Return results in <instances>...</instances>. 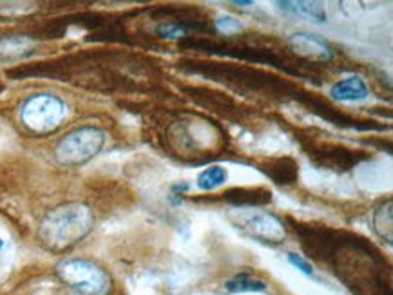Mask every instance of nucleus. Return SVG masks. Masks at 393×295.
I'll return each mask as SVG.
<instances>
[{"instance_id":"nucleus-21","label":"nucleus","mask_w":393,"mask_h":295,"mask_svg":"<svg viewBox=\"0 0 393 295\" xmlns=\"http://www.w3.org/2000/svg\"><path fill=\"white\" fill-rule=\"evenodd\" d=\"M288 261H290L292 264H294L295 268L299 270V272H303L306 278H316V272H313L312 264L309 263V261L304 259V257H301L299 254H294V252H288Z\"/></svg>"},{"instance_id":"nucleus-16","label":"nucleus","mask_w":393,"mask_h":295,"mask_svg":"<svg viewBox=\"0 0 393 295\" xmlns=\"http://www.w3.org/2000/svg\"><path fill=\"white\" fill-rule=\"evenodd\" d=\"M373 228L383 239L392 245L393 239V212H392V199H388L386 203L377 209L376 215H373Z\"/></svg>"},{"instance_id":"nucleus-9","label":"nucleus","mask_w":393,"mask_h":295,"mask_svg":"<svg viewBox=\"0 0 393 295\" xmlns=\"http://www.w3.org/2000/svg\"><path fill=\"white\" fill-rule=\"evenodd\" d=\"M237 228L249 234L258 241L268 243V245H281L286 239V227L281 218L265 211H242L237 220H232Z\"/></svg>"},{"instance_id":"nucleus-24","label":"nucleus","mask_w":393,"mask_h":295,"mask_svg":"<svg viewBox=\"0 0 393 295\" xmlns=\"http://www.w3.org/2000/svg\"><path fill=\"white\" fill-rule=\"evenodd\" d=\"M4 246H6V243H4V239H2V237H0V252L4 250Z\"/></svg>"},{"instance_id":"nucleus-22","label":"nucleus","mask_w":393,"mask_h":295,"mask_svg":"<svg viewBox=\"0 0 393 295\" xmlns=\"http://www.w3.org/2000/svg\"><path fill=\"white\" fill-rule=\"evenodd\" d=\"M27 44L26 38H17V36H11V38H6V40L0 42V50L2 53H17V51H22L24 45Z\"/></svg>"},{"instance_id":"nucleus-15","label":"nucleus","mask_w":393,"mask_h":295,"mask_svg":"<svg viewBox=\"0 0 393 295\" xmlns=\"http://www.w3.org/2000/svg\"><path fill=\"white\" fill-rule=\"evenodd\" d=\"M277 6L294 15H301V17L304 18H310L313 22H327V11H325L322 6L318 4V2H277Z\"/></svg>"},{"instance_id":"nucleus-10","label":"nucleus","mask_w":393,"mask_h":295,"mask_svg":"<svg viewBox=\"0 0 393 295\" xmlns=\"http://www.w3.org/2000/svg\"><path fill=\"white\" fill-rule=\"evenodd\" d=\"M290 45L292 51L297 53V60L304 63L328 62L334 56L330 45L322 38H319L318 35H309V33L294 35L290 38Z\"/></svg>"},{"instance_id":"nucleus-20","label":"nucleus","mask_w":393,"mask_h":295,"mask_svg":"<svg viewBox=\"0 0 393 295\" xmlns=\"http://www.w3.org/2000/svg\"><path fill=\"white\" fill-rule=\"evenodd\" d=\"M216 29H218L219 33H225V35H234V33L242 31L243 26L237 22L236 18L221 17L216 20Z\"/></svg>"},{"instance_id":"nucleus-6","label":"nucleus","mask_w":393,"mask_h":295,"mask_svg":"<svg viewBox=\"0 0 393 295\" xmlns=\"http://www.w3.org/2000/svg\"><path fill=\"white\" fill-rule=\"evenodd\" d=\"M67 114V105L62 98L54 94H35L27 98L20 111L22 123L36 135H47L59 129Z\"/></svg>"},{"instance_id":"nucleus-19","label":"nucleus","mask_w":393,"mask_h":295,"mask_svg":"<svg viewBox=\"0 0 393 295\" xmlns=\"http://www.w3.org/2000/svg\"><path fill=\"white\" fill-rule=\"evenodd\" d=\"M187 29L178 20H175V18L167 20V22H161L156 27V35L160 38H169V40H172V38H187Z\"/></svg>"},{"instance_id":"nucleus-13","label":"nucleus","mask_w":393,"mask_h":295,"mask_svg":"<svg viewBox=\"0 0 393 295\" xmlns=\"http://www.w3.org/2000/svg\"><path fill=\"white\" fill-rule=\"evenodd\" d=\"M187 93H191V98L196 103H200V105H203L207 109H212L216 112H221V114L239 112V107L234 103L232 98H228V96H225L221 93H216V91L193 87V89H187Z\"/></svg>"},{"instance_id":"nucleus-2","label":"nucleus","mask_w":393,"mask_h":295,"mask_svg":"<svg viewBox=\"0 0 393 295\" xmlns=\"http://www.w3.org/2000/svg\"><path fill=\"white\" fill-rule=\"evenodd\" d=\"M181 69L194 75L207 76L210 80L225 84L228 87L246 93H260L265 96H281V98L301 100L304 93L295 89V85L281 80L279 76L268 75L254 68H243V66H228V63L200 62V60H185L179 63Z\"/></svg>"},{"instance_id":"nucleus-7","label":"nucleus","mask_w":393,"mask_h":295,"mask_svg":"<svg viewBox=\"0 0 393 295\" xmlns=\"http://www.w3.org/2000/svg\"><path fill=\"white\" fill-rule=\"evenodd\" d=\"M304 152L309 154L310 160L319 167V169L334 170V172H346L353 167L359 165L361 161L368 160L370 154L362 151H353V149L343 147L339 144H330V142H321L316 138H299Z\"/></svg>"},{"instance_id":"nucleus-12","label":"nucleus","mask_w":393,"mask_h":295,"mask_svg":"<svg viewBox=\"0 0 393 295\" xmlns=\"http://www.w3.org/2000/svg\"><path fill=\"white\" fill-rule=\"evenodd\" d=\"M261 170L277 185H292L299 178V167L294 158L283 156L265 161Z\"/></svg>"},{"instance_id":"nucleus-8","label":"nucleus","mask_w":393,"mask_h":295,"mask_svg":"<svg viewBox=\"0 0 393 295\" xmlns=\"http://www.w3.org/2000/svg\"><path fill=\"white\" fill-rule=\"evenodd\" d=\"M105 145V133L98 127H80L57 145V160L62 165H80L94 158Z\"/></svg>"},{"instance_id":"nucleus-23","label":"nucleus","mask_w":393,"mask_h":295,"mask_svg":"<svg viewBox=\"0 0 393 295\" xmlns=\"http://www.w3.org/2000/svg\"><path fill=\"white\" fill-rule=\"evenodd\" d=\"M232 4L234 6H254V2H252V0H246V2L245 0H234Z\"/></svg>"},{"instance_id":"nucleus-11","label":"nucleus","mask_w":393,"mask_h":295,"mask_svg":"<svg viewBox=\"0 0 393 295\" xmlns=\"http://www.w3.org/2000/svg\"><path fill=\"white\" fill-rule=\"evenodd\" d=\"M221 196L234 206H265L272 202V192L263 187H234Z\"/></svg>"},{"instance_id":"nucleus-1","label":"nucleus","mask_w":393,"mask_h":295,"mask_svg":"<svg viewBox=\"0 0 393 295\" xmlns=\"http://www.w3.org/2000/svg\"><path fill=\"white\" fill-rule=\"evenodd\" d=\"M294 230L306 255L330 263L353 295H392L390 264L364 237L313 223H297Z\"/></svg>"},{"instance_id":"nucleus-3","label":"nucleus","mask_w":393,"mask_h":295,"mask_svg":"<svg viewBox=\"0 0 393 295\" xmlns=\"http://www.w3.org/2000/svg\"><path fill=\"white\" fill-rule=\"evenodd\" d=\"M94 218L84 203H64L42 220L38 236L51 252H64L80 243L93 228Z\"/></svg>"},{"instance_id":"nucleus-17","label":"nucleus","mask_w":393,"mask_h":295,"mask_svg":"<svg viewBox=\"0 0 393 295\" xmlns=\"http://www.w3.org/2000/svg\"><path fill=\"white\" fill-rule=\"evenodd\" d=\"M225 290L228 294H245V292H254L255 294V292L267 290V282H263L261 279L252 278L249 273H239V275L225 282Z\"/></svg>"},{"instance_id":"nucleus-18","label":"nucleus","mask_w":393,"mask_h":295,"mask_svg":"<svg viewBox=\"0 0 393 295\" xmlns=\"http://www.w3.org/2000/svg\"><path fill=\"white\" fill-rule=\"evenodd\" d=\"M227 179L228 172L225 167L210 165L198 176V188H200V190H205V192H210V190L221 187Z\"/></svg>"},{"instance_id":"nucleus-5","label":"nucleus","mask_w":393,"mask_h":295,"mask_svg":"<svg viewBox=\"0 0 393 295\" xmlns=\"http://www.w3.org/2000/svg\"><path fill=\"white\" fill-rule=\"evenodd\" d=\"M57 275L82 295H109L112 292V278L94 261L66 259L57 266Z\"/></svg>"},{"instance_id":"nucleus-4","label":"nucleus","mask_w":393,"mask_h":295,"mask_svg":"<svg viewBox=\"0 0 393 295\" xmlns=\"http://www.w3.org/2000/svg\"><path fill=\"white\" fill-rule=\"evenodd\" d=\"M179 47H191V50L203 51V53L216 54V56H228V59L245 60L252 63H263V66H272V68L283 69L288 75L294 76H309L306 69L309 63L294 60L290 56L279 54L267 47H258V45H246V44H225V42L207 40V38H184L179 42Z\"/></svg>"},{"instance_id":"nucleus-14","label":"nucleus","mask_w":393,"mask_h":295,"mask_svg":"<svg viewBox=\"0 0 393 295\" xmlns=\"http://www.w3.org/2000/svg\"><path fill=\"white\" fill-rule=\"evenodd\" d=\"M370 91H368L366 82L359 76H348L344 80L335 82L330 87V96L339 102H361L366 100Z\"/></svg>"}]
</instances>
